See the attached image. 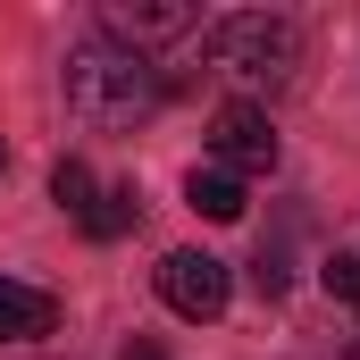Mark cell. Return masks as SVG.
I'll return each mask as SVG.
<instances>
[{"instance_id":"cell-9","label":"cell","mask_w":360,"mask_h":360,"mask_svg":"<svg viewBox=\"0 0 360 360\" xmlns=\"http://www.w3.org/2000/svg\"><path fill=\"white\" fill-rule=\"evenodd\" d=\"M51 193H59V210H76V218L101 201V184H92V168H84V160H59V168H51Z\"/></svg>"},{"instance_id":"cell-5","label":"cell","mask_w":360,"mask_h":360,"mask_svg":"<svg viewBox=\"0 0 360 360\" xmlns=\"http://www.w3.org/2000/svg\"><path fill=\"white\" fill-rule=\"evenodd\" d=\"M226 293H235V276H226V260H210V252H168L160 260V302L176 319H218Z\"/></svg>"},{"instance_id":"cell-7","label":"cell","mask_w":360,"mask_h":360,"mask_svg":"<svg viewBox=\"0 0 360 360\" xmlns=\"http://www.w3.org/2000/svg\"><path fill=\"white\" fill-rule=\"evenodd\" d=\"M184 201H193L210 226H235V218H243V184L226 176V168H193V176H184Z\"/></svg>"},{"instance_id":"cell-2","label":"cell","mask_w":360,"mask_h":360,"mask_svg":"<svg viewBox=\"0 0 360 360\" xmlns=\"http://www.w3.org/2000/svg\"><path fill=\"white\" fill-rule=\"evenodd\" d=\"M201 59H210V76H226V84L285 92L293 68H302V34H293V17H276V8H235V17H210Z\"/></svg>"},{"instance_id":"cell-4","label":"cell","mask_w":360,"mask_h":360,"mask_svg":"<svg viewBox=\"0 0 360 360\" xmlns=\"http://www.w3.org/2000/svg\"><path fill=\"white\" fill-rule=\"evenodd\" d=\"M210 168H226V176H269L276 168V126L269 109H252V101H226L218 117H210Z\"/></svg>"},{"instance_id":"cell-1","label":"cell","mask_w":360,"mask_h":360,"mask_svg":"<svg viewBox=\"0 0 360 360\" xmlns=\"http://www.w3.org/2000/svg\"><path fill=\"white\" fill-rule=\"evenodd\" d=\"M68 117L92 126V134H134L160 101H168V76L151 68V59H134L126 42H109V34H92L68 51Z\"/></svg>"},{"instance_id":"cell-12","label":"cell","mask_w":360,"mask_h":360,"mask_svg":"<svg viewBox=\"0 0 360 360\" xmlns=\"http://www.w3.org/2000/svg\"><path fill=\"white\" fill-rule=\"evenodd\" d=\"M344 360H360V344H352V352H344Z\"/></svg>"},{"instance_id":"cell-11","label":"cell","mask_w":360,"mask_h":360,"mask_svg":"<svg viewBox=\"0 0 360 360\" xmlns=\"http://www.w3.org/2000/svg\"><path fill=\"white\" fill-rule=\"evenodd\" d=\"M117 360H168V352H160L151 335H134V344H126V352H117Z\"/></svg>"},{"instance_id":"cell-6","label":"cell","mask_w":360,"mask_h":360,"mask_svg":"<svg viewBox=\"0 0 360 360\" xmlns=\"http://www.w3.org/2000/svg\"><path fill=\"white\" fill-rule=\"evenodd\" d=\"M51 327H59V302H51L42 285L0 276V344H42Z\"/></svg>"},{"instance_id":"cell-8","label":"cell","mask_w":360,"mask_h":360,"mask_svg":"<svg viewBox=\"0 0 360 360\" xmlns=\"http://www.w3.org/2000/svg\"><path fill=\"white\" fill-rule=\"evenodd\" d=\"M134 210H143V201H134V184H101V201L84 210V235H92V243H117V235L134 226Z\"/></svg>"},{"instance_id":"cell-3","label":"cell","mask_w":360,"mask_h":360,"mask_svg":"<svg viewBox=\"0 0 360 360\" xmlns=\"http://www.w3.org/2000/svg\"><path fill=\"white\" fill-rule=\"evenodd\" d=\"M101 34L126 42L134 59H151V68L168 76V59H201L210 17H201L193 0H109V8H101Z\"/></svg>"},{"instance_id":"cell-10","label":"cell","mask_w":360,"mask_h":360,"mask_svg":"<svg viewBox=\"0 0 360 360\" xmlns=\"http://www.w3.org/2000/svg\"><path fill=\"white\" fill-rule=\"evenodd\" d=\"M319 285H327L335 302H352V310H360V252H335V260L319 269Z\"/></svg>"}]
</instances>
